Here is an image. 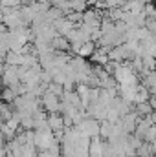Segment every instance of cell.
Segmentation results:
<instances>
[{
  "instance_id": "4",
  "label": "cell",
  "mask_w": 156,
  "mask_h": 157,
  "mask_svg": "<svg viewBox=\"0 0 156 157\" xmlns=\"http://www.w3.org/2000/svg\"><path fill=\"white\" fill-rule=\"evenodd\" d=\"M20 0H0V9H20Z\"/></svg>"
},
{
  "instance_id": "5",
  "label": "cell",
  "mask_w": 156,
  "mask_h": 157,
  "mask_svg": "<svg viewBox=\"0 0 156 157\" xmlns=\"http://www.w3.org/2000/svg\"><path fill=\"white\" fill-rule=\"evenodd\" d=\"M143 139H145L147 143H153V141H156V126H151V128L143 133Z\"/></svg>"
},
{
  "instance_id": "7",
  "label": "cell",
  "mask_w": 156,
  "mask_h": 157,
  "mask_svg": "<svg viewBox=\"0 0 156 157\" xmlns=\"http://www.w3.org/2000/svg\"><path fill=\"white\" fill-rule=\"evenodd\" d=\"M35 2H39V0H20V4H22V6H33Z\"/></svg>"
},
{
  "instance_id": "3",
  "label": "cell",
  "mask_w": 156,
  "mask_h": 157,
  "mask_svg": "<svg viewBox=\"0 0 156 157\" xmlns=\"http://www.w3.org/2000/svg\"><path fill=\"white\" fill-rule=\"evenodd\" d=\"M94 51H96V44L90 40V42H84L83 46H79V49L76 53H77V57H81V59H86V57L94 55Z\"/></svg>"
},
{
  "instance_id": "1",
  "label": "cell",
  "mask_w": 156,
  "mask_h": 157,
  "mask_svg": "<svg viewBox=\"0 0 156 157\" xmlns=\"http://www.w3.org/2000/svg\"><path fill=\"white\" fill-rule=\"evenodd\" d=\"M76 128H77L84 137H88V139H90V137H92V139H96V137L99 135V124H97V121H96V119L81 121Z\"/></svg>"
},
{
  "instance_id": "6",
  "label": "cell",
  "mask_w": 156,
  "mask_h": 157,
  "mask_svg": "<svg viewBox=\"0 0 156 157\" xmlns=\"http://www.w3.org/2000/svg\"><path fill=\"white\" fill-rule=\"evenodd\" d=\"M151 112H153V108H151L149 102H142V104H138V113L145 115V113H151Z\"/></svg>"
},
{
  "instance_id": "2",
  "label": "cell",
  "mask_w": 156,
  "mask_h": 157,
  "mask_svg": "<svg viewBox=\"0 0 156 157\" xmlns=\"http://www.w3.org/2000/svg\"><path fill=\"white\" fill-rule=\"evenodd\" d=\"M42 104H44V108H46L50 113H57V112L61 110V101H59V97L53 95V93H50V91H44V95H42Z\"/></svg>"
}]
</instances>
